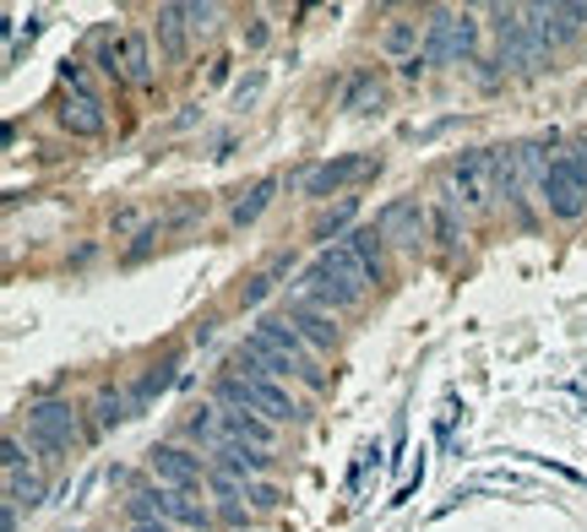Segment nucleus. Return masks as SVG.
Wrapping results in <instances>:
<instances>
[{"mask_svg":"<svg viewBox=\"0 0 587 532\" xmlns=\"http://www.w3.org/2000/svg\"><path fill=\"white\" fill-rule=\"evenodd\" d=\"M343 245L359 256V266L370 271V282H387V240H381V229H354Z\"/></svg>","mask_w":587,"mask_h":532,"instance_id":"obj_18","label":"nucleus"},{"mask_svg":"<svg viewBox=\"0 0 587 532\" xmlns=\"http://www.w3.org/2000/svg\"><path fill=\"white\" fill-rule=\"evenodd\" d=\"M528 16H533V27H539L544 49H555V44H566V38H577V33H583L587 5H528Z\"/></svg>","mask_w":587,"mask_h":532,"instance_id":"obj_14","label":"nucleus"},{"mask_svg":"<svg viewBox=\"0 0 587 532\" xmlns=\"http://www.w3.org/2000/svg\"><path fill=\"white\" fill-rule=\"evenodd\" d=\"M131 517H137V522H180V528H207V522H212L207 506H196L191 495L163 489V484H147V489L131 495Z\"/></svg>","mask_w":587,"mask_h":532,"instance_id":"obj_8","label":"nucleus"},{"mask_svg":"<svg viewBox=\"0 0 587 532\" xmlns=\"http://www.w3.org/2000/svg\"><path fill=\"white\" fill-rule=\"evenodd\" d=\"M27 446L44 451V456L77 451V446H82V418H77V407L60 397L33 402V407H27Z\"/></svg>","mask_w":587,"mask_h":532,"instance_id":"obj_4","label":"nucleus"},{"mask_svg":"<svg viewBox=\"0 0 587 532\" xmlns=\"http://www.w3.org/2000/svg\"><path fill=\"white\" fill-rule=\"evenodd\" d=\"M126 418V397L115 392V397H99V429H115Z\"/></svg>","mask_w":587,"mask_h":532,"instance_id":"obj_27","label":"nucleus"},{"mask_svg":"<svg viewBox=\"0 0 587 532\" xmlns=\"http://www.w3.org/2000/svg\"><path fill=\"white\" fill-rule=\"evenodd\" d=\"M365 288H370V271L359 266V256L348 245H326L315 262L299 271V299L315 304V310H326V315L354 310L365 299Z\"/></svg>","mask_w":587,"mask_h":532,"instance_id":"obj_1","label":"nucleus"},{"mask_svg":"<svg viewBox=\"0 0 587 532\" xmlns=\"http://www.w3.org/2000/svg\"><path fill=\"white\" fill-rule=\"evenodd\" d=\"M60 126H66L71 136H104L110 131V115H104V104H99V99L71 93V99L60 104Z\"/></svg>","mask_w":587,"mask_h":532,"instance_id":"obj_17","label":"nucleus"},{"mask_svg":"<svg viewBox=\"0 0 587 532\" xmlns=\"http://www.w3.org/2000/svg\"><path fill=\"white\" fill-rule=\"evenodd\" d=\"M414 44H419V27H414V22H392V27H387V38H381V49H387V55H408ZM419 49H425V44H419ZM408 60H414V55H408Z\"/></svg>","mask_w":587,"mask_h":532,"instance_id":"obj_24","label":"nucleus"},{"mask_svg":"<svg viewBox=\"0 0 587 532\" xmlns=\"http://www.w3.org/2000/svg\"><path fill=\"white\" fill-rule=\"evenodd\" d=\"M539 201H544L561 223H577L587 212V169L577 152H561V158L544 163V174H539Z\"/></svg>","mask_w":587,"mask_h":532,"instance_id":"obj_3","label":"nucleus"},{"mask_svg":"<svg viewBox=\"0 0 587 532\" xmlns=\"http://www.w3.org/2000/svg\"><path fill=\"white\" fill-rule=\"evenodd\" d=\"M120 60H126V82H137V88L152 82V55H147L142 33H120Z\"/></svg>","mask_w":587,"mask_h":532,"instance_id":"obj_20","label":"nucleus"},{"mask_svg":"<svg viewBox=\"0 0 587 532\" xmlns=\"http://www.w3.org/2000/svg\"><path fill=\"white\" fill-rule=\"evenodd\" d=\"M251 337H256V343H267L273 354H284V359H289L304 381H315V386H321V375H315V365H310V343H304V337L289 326V315H262Z\"/></svg>","mask_w":587,"mask_h":532,"instance_id":"obj_12","label":"nucleus"},{"mask_svg":"<svg viewBox=\"0 0 587 532\" xmlns=\"http://www.w3.org/2000/svg\"><path fill=\"white\" fill-rule=\"evenodd\" d=\"M163 386H169V365H163V370H152V375H147L142 386H137V402H147L152 392H163Z\"/></svg>","mask_w":587,"mask_h":532,"instance_id":"obj_29","label":"nucleus"},{"mask_svg":"<svg viewBox=\"0 0 587 532\" xmlns=\"http://www.w3.org/2000/svg\"><path fill=\"white\" fill-rule=\"evenodd\" d=\"M147 467H152V478L163 484V489H180V495H196L212 473L202 467V456H191V451H180V446H152L147 451Z\"/></svg>","mask_w":587,"mask_h":532,"instance_id":"obj_9","label":"nucleus"},{"mask_svg":"<svg viewBox=\"0 0 587 532\" xmlns=\"http://www.w3.org/2000/svg\"><path fill=\"white\" fill-rule=\"evenodd\" d=\"M289 326L310 343V354H332L337 348V321L326 315V310H315V304H304L299 293L289 299Z\"/></svg>","mask_w":587,"mask_h":532,"instance_id":"obj_13","label":"nucleus"},{"mask_svg":"<svg viewBox=\"0 0 587 532\" xmlns=\"http://www.w3.org/2000/svg\"><path fill=\"white\" fill-rule=\"evenodd\" d=\"M473 49H479V22H473V11H436L430 27H425L419 60H425V66H462Z\"/></svg>","mask_w":587,"mask_h":532,"instance_id":"obj_5","label":"nucleus"},{"mask_svg":"<svg viewBox=\"0 0 587 532\" xmlns=\"http://www.w3.org/2000/svg\"><path fill=\"white\" fill-rule=\"evenodd\" d=\"M495 185H500V169H495V152H462L457 163H451V207H462V212H484L490 207V196H495Z\"/></svg>","mask_w":587,"mask_h":532,"instance_id":"obj_6","label":"nucleus"},{"mask_svg":"<svg viewBox=\"0 0 587 532\" xmlns=\"http://www.w3.org/2000/svg\"><path fill=\"white\" fill-rule=\"evenodd\" d=\"M180 11H185V27H191V33H212L218 16H223V5H180Z\"/></svg>","mask_w":587,"mask_h":532,"instance_id":"obj_25","label":"nucleus"},{"mask_svg":"<svg viewBox=\"0 0 587 532\" xmlns=\"http://www.w3.org/2000/svg\"><path fill=\"white\" fill-rule=\"evenodd\" d=\"M212 456H218V473H229V478H240V484H256L262 473H267V451H256V446H245V440H218L212 446Z\"/></svg>","mask_w":587,"mask_h":532,"instance_id":"obj_15","label":"nucleus"},{"mask_svg":"<svg viewBox=\"0 0 587 532\" xmlns=\"http://www.w3.org/2000/svg\"><path fill=\"white\" fill-rule=\"evenodd\" d=\"M273 196H278V180H256V185L245 190V201H234V212H229V218H234V229H251V223L273 207Z\"/></svg>","mask_w":587,"mask_h":532,"instance_id":"obj_19","label":"nucleus"},{"mask_svg":"<svg viewBox=\"0 0 587 532\" xmlns=\"http://www.w3.org/2000/svg\"><path fill=\"white\" fill-rule=\"evenodd\" d=\"M376 169V158L370 152H348V158H326V163H315L304 180H299V190L304 196H337L343 185H354V180H365Z\"/></svg>","mask_w":587,"mask_h":532,"instance_id":"obj_11","label":"nucleus"},{"mask_svg":"<svg viewBox=\"0 0 587 532\" xmlns=\"http://www.w3.org/2000/svg\"><path fill=\"white\" fill-rule=\"evenodd\" d=\"M131 532H174L169 522H131Z\"/></svg>","mask_w":587,"mask_h":532,"instance_id":"obj_30","label":"nucleus"},{"mask_svg":"<svg viewBox=\"0 0 587 532\" xmlns=\"http://www.w3.org/2000/svg\"><path fill=\"white\" fill-rule=\"evenodd\" d=\"M490 16H495L500 60H506V66H517V71H533V66L544 60V38H539L533 16H528V11H517V5H495Z\"/></svg>","mask_w":587,"mask_h":532,"instance_id":"obj_7","label":"nucleus"},{"mask_svg":"<svg viewBox=\"0 0 587 532\" xmlns=\"http://www.w3.org/2000/svg\"><path fill=\"white\" fill-rule=\"evenodd\" d=\"M348 218H354V201H343V207H337L332 218H321V223H315V240L326 245L332 234H343V229H348Z\"/></svg>","mask_w":587,"mask_h":532,"instance_id":"obj_26","label":"nucleus"},{"mask_svg":"<svg viewBox=\"0 0 587 532\" xmlns=\"http://www.w3.org/2000/svg\"><path fill=\"white\" fill-rule=\"evenodd\" d=\"M376 229H381L387 245H398V251H419V245H425V207H419V196H398V201H387L381 218H376Z\"/></svg>","mask_w":587,"mask_h":532,"instance_id":"obj_10","label":"nucleus"},{"mask_svg":"<svg viewBox=\"0 0 587 532\" xmlns=\"http://www.w3.org/2000/svg\"><path fill=\"white\" fill-rule=\"evenodd\" d=\"M38 500H44V478L38 473H5V506H16V511L27 506L33 511Z\"/></svg>","mask_w":587,"mask_h":532,"instance_id":"obj_22","label":"nucleus"},{"mask_svg":"<svg viewBox=\"0 0 587 532\" xmlns=\"http://www.w3.org/2000/svg\"><path fill=\"white\" fill-rule=\"evenodd\" d=\"M218 402H223V407H251V413H262L267 424L299 418L289 386H284V381H267V375H256V370H234V375H223V381H218Z\"/></svg>","mask_w":587,"mask_h":532,"instance_id":"obj_2","label":"nucleus"},{"mask_svg":"<svg viewBox=\"0 0 587 532\" xmlns=\"http://www.w3.org/2000/svg\"><path fill=\"white\" fill-rule=\"evenodd\" d=\"M245 489H251V506H256V511H273V506H284V495H278L273 484H245Z\"/></svg>","mask_w":587,"mask_h":532,"instance_id":"obj_28","label":"nucleus"},{"mask_svg":"<svg viewBox=\"0 0 587 532\" xmlns=\"http://www.w3.org/2000/svg\"><path fill=\"white\" fill-rule=\"evenodd\" d=\"M343 109H348V115H370V109H381V82H376V71H359V77L348 82Z\"/></svg>","mask_w":587,"mask_h":532,"instance_id":"obj_21","label":"nucleus"},{"mask_svg":"<svg viewBox=\"0 0 587 532\" xmlns=\"http://www.w3.org/2000/svg\"><path fill=\"white\" fill-rule=\"evenodd\" d=\"M158 38H163V49L174 60L185 55V11L180 5H158Z\"/></svg>","mask_w":587,"mask_h":532,"instance_id":"obj_23","label":"nucleus"},{"mask_svg":"<svg viewBox=\"0 0 587 532\" xmlns=\"http://www.w3.org/2000/svg\"><path fill=\"white\" fill-rule=\"evenodd\" d=\"M218 418H223V435H229V440H245V446H256V451H273V440H278V424H267V418L251 413V407H218Z\"/></svg>","mask_w":587,"mask_h":532,"instance_id":"obj_16","label":"nucleus"}]
</instances>
